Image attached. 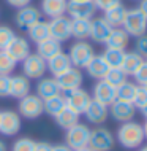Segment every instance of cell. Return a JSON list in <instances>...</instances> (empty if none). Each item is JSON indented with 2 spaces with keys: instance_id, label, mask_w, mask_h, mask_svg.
<instances>
[{
  "instance_id": "25",
  "label": "cell",
  "mask_w": 147,
  "mask_h": 151,
  "mask_svg": "<svg viewBox=\"0 0 147 151\" xmlns=\"http://www.w3.org/2000/svg\"><path fill=\"white\" fill-rule=\"evenodd\" d=\"M59 52H62V43L57 42V40H54V38H51V37L46 38L44 42L36 45V54L41 56L44 60L54 58V56L59 54Z\"/></svg>"
},
{
  "instance_id": "43",
  "label": "cell",
  "mask_w": 147,
  "mask_h": 151,
  "mask_svg": "<svg viewBox=\"0 0 147 151\" xmlns=\"http://www.w3.org/2000/svg\"><path fill=\"white\" fill-rule=\"evenodd\" d=\"M33 151H52V145L48 142H35Z\"/></svg>"
},
{
  "instance_id": "26",
  "label": "cell",
  "mask_w": 147,
  "mask_h": 151,
  "mask_svg": "<svg viewBox=\"0 0 147 151\" xmlns=\"http://www.w3.org/2000/svg\"><path fill=\"white\" fill-rule=\"evenodd\" d=\"M103 13H104V16H103L104 21L114 29V27H122V22H124V19H125L126 8L122 5V2H120V3H117V5L108 8Z\"/></svg>"
},
{
  "instance_id": "4",
  "label": "cell",
  "mask_w": 147,
  "mask_h": 151,
  "mask_svg": "<svg viewBox=\"0 0 147 151\" xmlns=\"http://www.w3.org/2000/svg\"><path fill=\"white\" fill-rule=\"evenodd\" d=\"M19 116L26 119H36L43 115V99H40L36 94H27L26 97L19 99L18 104Z\"/></svg>"
},
{
  "instance_id": "33",
  "label": "cell",
  "mask_w": 147,
  "mask_h": 151,
  "mask_svg": "<svg viewBox=\"0 0 147 151\" xmlns=\"http://www.w3.org/2000/svg\"><path fill=\"white\" fill-rule=\"evenodd\" d=\"M103 59L106 60V64L109 65V68H119L124 60L125 51L122 50H114V48H106L103 54Z\"/></svg>"
},
{
  "instance_id": "6",
  "label": "cell",
  "mask_w": 147,
  "mask_h": 151,
  "mask_svg": "<svg viewBox=\"0 0 147 151\" xmlns=\"http://www.w3.org/2000/svg\"><path fill=\"white\" fill-rule=\"evenodd\" d=\"M21 64H22V75L27 76L28 80L43 78L44 73L48 70L46 60H44L41 56H38L36 52H30Z\"/></svg>"
},
{
  "instance_id": "11",
  "label": "cell",
  "mask_w": 147,
  "mask_h": 151,
  "mask_svg": "<svg viewBox=\"0 0 147 151\" xmlns=\"http://www.w3.org/2000/svg\"><path fill=\"white\" fill-rule=\"evenodd\" d=\"M21 130V116L13 110L0 111V134L5 137H14Z\"/></svg>"
},
{
  "instance_id": "5",
  "label": "cell",
  "mask_w": 147,
  "mask_h": 151,
  "mask_svg": "<svg viewBox=\"0 0 147 151\" xmlns=\"http://www.w3.org/2000/svg\"><path fill=\"white\" fill-rule=\"evenodd\" d=\"M89 138H90V129L87 127V124L77 122L73 127L67 129L65 143L75 151V150L84 148V146H89Z\"/></svg>"
},
{
  "instance_id": "13",
  "label": "cell",
  "mask_w": 147,
  "mask_h": 151,
  "mask_svg": "<svg viewBox=\"0 0 147 151\" xmlns=\"http://www.w3.org/2000/svg\"><path fill=\"white\" fill-rule=\"evenodd\" d=\"M41 19V13H40L38 8L32 6V5H27V6H22V8H18L16 11V16H14V22L19 29L22 30H28L35 22H38Z\"/></svg>"
},
{
  "instance_id": "27",
  "label": "cell",
  "mask_w": 147,
  "mask_h": 151,
  "mask_svg": "<svg viewBox=\"0 0 147 151\" xmlns=\"http://www.w3.org/2000/svg\"><path fill=\"white\" fill-rule=\"evenodd\" d=\"M144 58L136 51H130V52H125L124 56V60H122V65L120 68L126 73V76H133V73L141 67V64L144 62Z\"/></svg>"
},
{
  "instance_id": "30",
  "label": "cell",
  "mask_w": 147,
  "mask_h": 151,
  "mask_svg": "<svg viewBox=\"0 0 147 151\" xmlns=\"http://www.w3.org/2000/svg\"><path fill=\"white\" fill-rule=\"evenodd\" d=\"M90 35V21L89 19H71V37L77 40H85Z\"/></svg>"
},
{
  "instance_id": "41",
  "label": "cell",
  "mask_w": 147,
  "mask_h": 151,
  "mask_svg": "<svg viewBox=\"0 0 147 151\" xmlns=\"http://www.w3.org/2000/svg\"><path fill=\"white\" fill-rule=\"evenodd\" d=\"M134 48H136V52H139L144 59H147V34L141 35L136 38V45H134Z\"/></svg>"
},
{
  "instance_id": "16",
  "label": "cell",
  "mask_w": 147,
  "mask_h": 151,
  "mask_svg": "<svg viewBox=\"0 0 147 151\" xmlns=\"http://www.w3.org/2000/svg\"><path fill=\"white\" fill-rule=\"evenodd\" d=\"M85 116V119H87L90 124H95V126H100L103 124V122L108 119L109 116V107H106V105L100 104V102L97 100H90V104H89V107L85 108V111L82 113Z\"/></svg>"
},
{
  "instance_id": "31",
  "label": "cell",
  "mask_w": 147,
  "mask_h": 151,
  "mask_svg": "<svg viewBox=\"0 0 147 151\" xmlns=\"http://www.w3.org/2000/svg\"><path fill=\"white\" fill-rule=\"evenodd\" d=\"M62 108H65V99H63L62 94L43 100V111L46 113V115L52 116V118H54Z\"/></svg>"
},
{
  "instance_id": "42",
  "label": "cell",
  "mask_w": 147,
  "mask_h": 151,
  "mask_svg": "<svg viewBox=\"0 0 147 151\" xmlns=\"http://www.w3.org/2000/svg\"><path fill=\"white\" fill-rule=\"evenodd\" d=\"M93 3H95L97 10L106 11L108 8H111L114 5H117V3H120V0H93Z\"/></svg>"
},
{
  "instance_id": "36",
  "label": "cell",
  "mask_w": 147,
  "mask_h": 151,
  "mask_svg": "<svg viewBox=\"0 0 147 151\" xmlns=\"http://www.w3.org/2000/svg\"><path fill=\"white\" fill-rule=\"evenodd\" d=\"M16 37L14 30L11 29V27L8 26H0V51H5L6 46L11 43V40H13Z\"/></svg>"
},
{
  "instance_id": "50",
  "label": "cell",
  "mask_w": 147,
  "mask_h": 151,
  "mask_svg": "<svg viewBox=\"0 0 147 151\" xmlns=\"http://www.w3.org/2000/svg\"><path fill=\"white\" fill-rule=\"evenodd\" d=\"M141 111H142V115H144V116L147 118V105H146L144 108H141Z\"/></svg>"
},
{
  "instance_id": "3",
  "label": "cell",
  "mask_w": 147,
  "mask_h": 151,
  "mask_svg": "<svg viewBox=\"0 0 147 151\" xmlns=\"http://www.w3.org/2000/svg\"><path fill=\"white\" fill-rule=\"evenodd\" d=\"M95 56L93 46L90 43H87L85 40H77L76 43L71 45L70 51H68V58L71 60V65L76 68H85L87 64L90 62V59Z\"/></svg>"
},
{
  "instance_id": "51",
  "label": "cell",
  "mask_w": 147,
  "mask_h": 151,
  "mask_svg": "<svg viewBox=\"0 0 147 151\" xmlns=\"http://www.w3.org/2000/svg\"><path fill=\"white\" fill-rule=\"evenodd\" d=\"M139 151H147V145H146V146H142V148H141Z\"/></svg>"
},
{
  "instance_id": "35",
  "label": "cell",
  "mask_w": 147,
  "mask_h": 151,
  "mask_svg": "<svg viewBox=\"0 0 147 151\" xmlns=\"http://www.w3.org/2000/svg\"><path fill=\"white\" fill-rule=\"evenodd\" d=\"M16 65L18 62H14L6 51H0V75H11Z\"/></svg>"
},
{
  "instance_id": "10",
  "label": "cell",
  "mask_w": 147,
  "mask_h": 151,
  "mask_svg": "<svg viewBox=\"0 0 147 151\" xmlns=\"http://www.w3.org/2000/svg\"><path fill=\"white\" fill-rule=\"evenodd\" d=\"M67 13L70 19H90L97 13V6L93 0H85V2H73L68 0Z\"/></svg>"
},
{
  "instance_id": "44",
  "label": "cell",
  "mask_w": 147,
  "mask_h": 151,
  "mask_svg": "<svg viewBox=\"0 0 147 151\" xmlns=\"http://www.w3.org/2000/svg\"><path fill=\"white\" fill-rule=\"evenodd\" d=\"M6 2L10 3L11 6H14V8H22V6L30 5L32 0H6Z\"/></svg>"
},
{
  "instance_id": "14",
  "label": "cell",
  "mask_w": 147,
  "mask_h": 151,
  "mask_svg": "<svg viewBox=\"0 0 147 151\" xmlns=\"http://www.w3.org/2000/svg\"><path fill=\"white\" fill-rule=\"evenodd\" d=\"M109 115L119 122H128V121H133L134 115H136V107L131 102L114 100L109 105Z\"/></svg>"
},
{
  "instance_id": "17",
  "label": "cell",
  "mask_w": 147,
  "mask_h": 151,
  "mask_svg": "<svg viewBox=\"0 0 147 151\" xmlns=\"http://www.w3.org/2000/svg\"><path fill=\"white\" fill-rule=\"evenodd\" d=\"M92 99L106 105V107H109V105L117 99L116 97V88L111 86L109 83H106L104 80H98L97 84L93 86V97Z\"/></svg>"
},
{
  "instance_id": "40",
  "label": "cell",
  "mask_w": 147,
  "mask_h": 151,
  "mask_svg": "<svg viewBox=\"0 0 147 151\" xmlns=\"http://www.w3.org/2000/svg\"><path fill=\"white\" fill-rule=\"evenodd\" d=\"M10 84L11 75H0V99L10 97Z\"/></svg>"
},
{
  "instance_id": "32",
  "label": "cell",
  "mask_w": 147,
  "mask_h": 151,
  "mask_svg": "<svg viewBox=\"0 0 147 151\" xmlns=\"http://www.w3.org/2000/svg\"><path fill=\"white\" fill-rule=\"evenodd\" d=\"M136 89H138V84L133 83V81H128L126 80L125 83H122L120 86L116 88V100H125V102H131L134 94H136Z\"/></svg>"
},
{
  "instance_id": "24",
  "label": "cell",
  "mask_w": 147,
  "mask_h": 151,
  "mask_svg": "<svg viewBox=\"0 0 147 151\" xmlns=\"http://www.w3.org/2000/svg\"><path fill=\"white\" fill-rule=\"evenodd\" d=\"M68 0H41V10L43 14L48 18H59L67 13Z\"/></svg>"
},
{
  "instance_id": "2",
  "label": "cell",
  "mask_w": 147,
  "mask_h": 151,
  "mask_svg": "<svg viewBox=\"0 0 147 151\" xmlns=\"http://www.w3.org/2000/svg\"><path fill=\"white\" fill-rule=\"evenodd\" d=\"M122 29H124L130 37H138L144 35L147 32V18L139 8H133V10H126L125 19L122 22Z\"/></svg>"
},
{
  "instance_id": "54",
  "label": "cell",
  "mask_w": 147,
  "mask_h": 151,
  "mask_svg": "<svg viewBox=\"0 0 147 151\" xmlns=\"http://www.w3.org/2000/svg\"><path fill=\"white\" fill-rule=\"evenodd\" d=\"M146 60H147V59H146Z\"/></svg>"
},
{
  "instance_id": "7",
  "label": "cell",
  "mask_w": 147,
  "mask_h": 151,
  "mask_svg": "<svg viewBox=\"0 0 147 151\" xmlns=\"http://www.w3.org/2000/svg\"><path fill=\"white\" fill-rule=\"evenodd\" d=\"M116 143V138L111 134V130L106 127H95L90 129V138H89V146L93 151H111Z\"/></svg>"
},
{
  "instance_id": "45",
  "label": "cell",
  "mask_w": 147,
  "mask_h": 151,
  "mask_svg": "<svg viewBox=\"0 0 147 151\" xmlns=\"http://www.w3.org/2000/svg\"><path fill=\"white\" fill-rule=\"evenodd\" d=\"M52 151H73L67 143H59V145H52Z\"/></svg>"
},
{
  "instance_id": "28",
  "label": "cell",
  "mask_w": 147,
  "mask_h": 151,
  "mask_svg": "<svg viewBox=\"0 0 147 151\" xmlns=\"http://www.w3.org/2000/svg\"><path fill=\"white\" fill-rule=\"evenodd\" d=\"M79 113H76V111H73L71 108H68L67 105H65V108H62L59 113L54 116L55 118V122L60 126L62 129H70V127H73L75 124H77L79 122Z\"/></svg>"
},
{
  "instance_id": "34",
  "label": "cell",
  "mask_w": 147,
  "mask_h": 151,
  "mask_svg": "<svg viewBox=\"0 0 147 151\" xmlns=\"http://www.w3.org/2000/svg\"><path fill=\"white\" fill-rule=\"evenodd\" d=\"M103 80L106 81V83H109L111 86L117 88V86H120L122 83H125V81L128 80V76H126V73L119 67V68H109Z\"/></svg>"
},
{
  "instance_id": "46",
  "label": "cell",
  "mask_w": 147,
  "mask_h": 151,
  "mask_svg": "<svg viewBox=\"0 0 147 151\" xmlns=\"http://www.w3.org/2000/svg\"><path fill=\"white\" fill-rule=\"evenodd\" d=\"M139 10L144 13V16L147 18V0H141V3H139Z\"/></svg>"
},
{
  "instance_id": "20",
  "label": "cell",
  "mask_w": 147,
  "mask_h": 151,
  "mask_svg": "<svg viewBox=\"0 0 147 151\" xmlns=\"http://www.w3.org/2000/svg\"><path fill=\"white\" fill-rule=\"evenodd\" d=\"M59 94H62V91H60L55 78H44L43 76V78L38 80V83H36V96L40 99L46 100L49 97L59 96Z\"/></svg>"
},
{
  "instance_id": "29",
  "label": "cell",
  "mask_w": 147,
  "mask_h": 151,
  "mask_svg": "<svg viewBox=\"0 0 147 151\" xmlns=\"http://www.w3.org/2000/svg\"><path fill=\"white\" fill-rule=\"evenodd\" d=\"M27 34H28V38H30V42H33V43H41L44 42L46 38H49V24L46 21H41L40 19L38 22H35L33 26L30 27V29L27 30Z\"/></svg>"
},
{
  "instance_id": "1",
  "label": "cell",
  "mask_w": 147,
  "mask_h": 151,
  "mask_svg": "<svg viewBox=\"0 0 147 151\" xmlns=\"http://www.w3.org/2000/svg\"><path fill=\"white\" fill-rule=\"evenodd\" d=\"M117 140L119 143L126 150H136L142 145L146 140L144 137V129L139 122L136 121H128L122 122V126L117 130Z\"/></svg>"
},
{
  "instance_id": "9",
  "label": "cell",
  "mask_w": 147,
  "mask_h": 151,
  "mask_svg": "<svg viewBox=\"0 0 147 151\" xmlns=\"http://www.w3.org/2000/svg\"><path fill=\"white\" fill-rule=\"evenodd\" d=\"M49 24V35L51 38L57 42H67L71 37V19L68 16H59V18H52Z\"/></svg>"
},
{
  "instance_id": "12",
  "label": "cell",
  "mask_w": 147,
  "mask_h": 151,
  "mask_svg": "<svg viewBox=\"0 0 147 151\" xmlns=\"http://www.w3.org/2000/svg\"><path fill=\"white\" fill-rule=\"evenodd\" d=\"M55 81L59 84L60 91L68 92V91H73V89H77V88L82 86V73H81L79 68L70 67L67 72H63L59 76H55Z\"/></svg>"
},
{
  "instance_id": "18",
  "label": "cell",
  "mask_w": 147,
  "mask_h": 151,
  "mask_svg": "<svg viewBox=\"0 0 147 151\" xmlns=\"http://www.w3.org/2000/svg\"><path fill=\"white\" fill-rule=\"evenodd\" d=\"M111 30L112 27L104 21V18H93L90 19V35H89V38H92L95 43H106Z\"/></svg>"
},
{
  "instance_id": "23",
  "label": "cell",
  "mask_w": 147,
  "mask_h": 151,
  "mask_svg": "<svg viewBox=\"0 0 147 151\" xmlns=\"http://www.w3.org/2000/svg\"><path fill=\"white\" fill-rule=\"evenodd\" d=\"M85 70H87V75L90 76V78L103 80L106 76V73H108V70H109V65L106 64V60L103 59V56H97L95 54L90 59V62L87 64Z\"/></svg>"
},
{
  "instance_id": "47",
  "label": "cell",
  "mask_w": 147,
  "mask_h": 151,
  "mask_svg": "<svg viewBox=\"0 0 147 151\" xmlns=\"http://www.w3.org/2000/svg\"><path fill=\"white\" fill-rule=\"evenodd\" d=\"M8 148H6V143L3 140H0V151H6Z\"/></svg>"
},
{
  "instance_id": "8",
  "label": "cell",
  "mask_w": 147,
  "mask_h": 151,
  "mask_svg": "<svg viewBox=\"0 0 147 151\" xmlns=\"http://www.w3.org/2000/svg\"><path fill=\"white\" fill-rule=\"evenodd\" d=\"M63 99H65V105H67L68 108H71L73 111L82 115L85 111V108L89 107V104H90L92 96L87 91L77 88V89H73V91L65 92Z\"/></svg>"
},
{
  "instance_id": "15",
  "label": "cell",
  "mask_w": 147,
  "mask_h": 151,
  "mask_svg": "<svg viewBox=\"0 0 147 151\" xmlns=\"http://www.w3.org/2000/svg\"><path fill=\"white\" fill-rule=\"evenodd\" d=\"M5 51L11 56V59H13L14 62H22V60L30 54V42H28L27 38H24V37L16 35L14 38L11 40V43L6 46Z\"/></svg>"
},
{
  "instance_id": "38",
  "label": "cell",
  "mask_w": 147,
  "mask_h": 151,
  "mask_svg": "<svg viewBox=\"0 0 147 151\" xmlns=\"http://www.w3.org/2000/svg\"><path fill=\"white\" fill-rule=\"evenodd\" d=\"M33 148H35V140L22 137V138H18L13 143L11 151H33Z\"/></svg>"
},
{
  "instance_id": "53",
  "label": "cell",
  "mask_w": 147,
  "mask_h": 151,
  "mask_svg": "<svg viewBox=\"0 0 147 151\" xmlns=\"http://www.w3.org/2000/svg\"><path fill=\"white\" fill-rule=\"evenodd\" d=\"M146 88H147V84H146Z\"/></svg>"
},
{
  "instance_id": "22",
  "label": "cell",
  "mask_w": 147,
  "mask_h": 151,
  "mask_svg": "<svg viewBox=\"0 0 147 151\" xmlns=\"http://www.w3.org/2000/svg\"><path fill=\"white\" fill-rule=\"evenodd\" d=\"M128 43H130V35L122 27H114L104 45H106V48H114V50L125 51Z\"/></svg>"
},
{
  "instance_id": "37",
  "label": "cell",
  "mask_w": 147,
  "mask_h": 151,
  "mask_svg": "<svg viewBox=\"0 0 147 151\" xmlns=\"http://www.w3.org/2000/svg\"><path fill=\"white\" fill-rule=\"evenodd\" d=\"M131 104L138 108H144L146 105H147V88L146 86H138L136 89V94H134V97H133V100H131Z\"/></svg>"
},
{
  "instance_id": "19",
  "label": "cell",
  "mask_w": 147,
  "mask_h": 151,
  "mask_svg": "<svg viewBox=\"0 0 147 151\" xmlns=\"http://www.w3.org/2000/svg\"><path fill=\"white\" fill-rule=\"evenodd\" d=\"M46 67H48V70L51 72V75L55 78V76L60 75V73L67 72L70 67H73V65H71V60H70V58H68V54L62 51V52H59V54H55L54 58L48 59L46 60Z\"/></svg>"
},
{
  "instance_id": "48",
  "label": "cell",
  "mask_w": 147,
  "mask_h": 151,
  "mask_svg": "<svg viewBox=\"0 0 147 151\" xmlns=\"http://www.w3.org/2000/svg\"><path fill=\"white\" fill-rule=\"evenodd\" d=\"M75 151H93L90 146H84V148H79V150H75Z\"/></svg>"
},
{
  "instance_id": "52",
  "label": "cell",
  "mask_w": 147,
  "mask_h": 151,
  "mask_svg": "<svg viewBox=\"0 0 147 151\" xmlns=\"http://www.w3.org/2000/svg\"><path fill=\"white\" fill-rule=\"evenodd\" d=\"M73 2H85V0H73Z\"/></svg>"
},
{
  "instance_id": "49",
  "label": "cell",
  "mask_w": 147,
  "mask_h": 151,
  "mask_svg": "<svg viewBox=\"0 0 147 151\" xmlns=\"http://www.w3.org/2000/svg\"><path fill=\"white\" fill-rule=\"evenodd\" d=\"M142 129H144V137L147 138V121H146V124L142 126Z\"/></svg>"
},
{
  "instance_id": "39",
  "label": "cell",
  "mask_w": 147,
  "mask_h": 151,
  "mask_svg": "<svg viewBox=\"0 0 147 151\" xmlns=\"http://www.w3.org/2000/svg\"><path fill=\"white\" fill-rule=\"evenodd\" d=\"M133 78L138 86H146L147 84V60H144L141 64V67L133 73Z\"/></svg>"
},
{
  "instance_id": "21",
  "label": "cell",
  "mask_w": 147,
  "mask_h": 151,
  "mask_svg": "<svg viewBox=\"0 0 147 151\" xmlns=\"http://www.w3.org/2000/svg\"><path fill=\"white\" fill-rule=\"evenodd\" d=\"M27 94H30V80L24 75H14L11 76V84H10V97L14 99H22Z\"/></svg>"
}]
</instances>
